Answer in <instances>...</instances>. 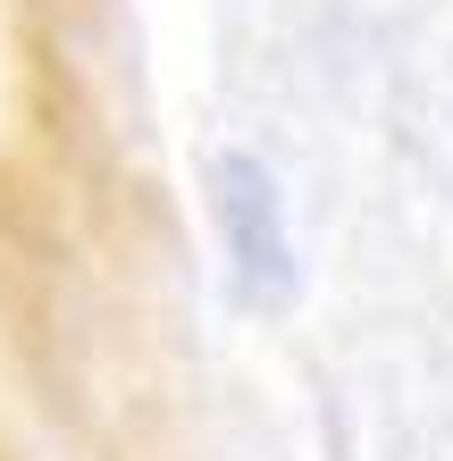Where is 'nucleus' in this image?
Here are the masks:
<instances>
[{"label":"nucleus","mask_w":453,"mask_h":461,"mask_svg":"<svg viewBox=\"0 0 453 461\" xmlns=\"http://www.w3.org/2000/svg\"><path fill=\"white\" fill-rule=\"evenodd\" d=\"M210 210H219V235H227V260H235L244 303L277 311L285 294H294V235H285V194H277L269 159L219 151L210 159Z\"/></svg>","instance_id":"nucleus-1"}]
</instances>
